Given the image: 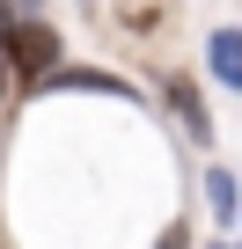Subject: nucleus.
Here are the masks:
<instances>
[{
  "label": "nucleus",
  "instance_id": "nucleus-1",
  "mask_svg": "<svg viewBox=\"0 0 242 249\" xmlns=\"http://www.w3.org/2000/svg\"><path fill=\"white\" fill-rule=\"evenodd\" d=\"M0 59H8L22 81H44V73L59 66V37H52V22H37V15L0 22Z\"/></svg>",
  "mask_w": 242,
  "mask_h": 249
},
{
  "label": "nucleus",
  "instance_id": "nucleus-2",
  "mask_svg": "<svg viewBox=\"0 0 242 249\" xmlns=\"http://www.w3.org/2000/svg\"><path fill=\"white\" fill-rule=\"evenodd\" d=\"M205 59H213V73L227 88H242V30H213L205 37Z\"/></svg>",
  "mask_w": 242,
  "mask_h": 249
},
{
  "label": "nucleus",
  "instance_id": "nucleus-3",
  "mask_svg": "<svg viewBox=\"0 0 242 249\" xmlns=\"http://www.w3.org/2000/svg\"><path fill=\"white\" fill-rule=\"evenodd\" d=\"M205 205H213V220H220V227L242 213V191H235V176H227V169H213V176H205Z\"/></svg>",
  "mask_w": 242,
  "mask_h": 249
},
{
  "label": "nucleus",
  "instance_id": "nucleus-4",
  "mask_svg": "<svg viewBox=\"0 0 242 249\" xmlns=\"http://www.w3.org/2000/svg\"><path fill=\"white\" fill-rule=\"evenodd\" d=\"M44 88H95V95H132L125 81H110V73H88V66H81V73H59V66H52V73H44Z\"/></svg>",
  "mask_w": 242,
  "mask_h": 249
},
{
  "label": "nucleus",
  "instance_id": "nucleus-5",
  "mask_svg": "<svg viewBox=\"0 0 242 249\" xmlns=\"http://www.w3.org/2000/svg\"><path fill=\"white\" fill-rule=\"evenodd\" d=\"M169 95H176V110H184V132H191V140H213V124H205V103H198V95H191L184 81H176Z\"/></svg>",
  "mask_w": 242,
  "mask_h": 249
},
{
  "label": "nucleus",
  "instance_id": "nucleus-6",
  "mask_svg": "<svg viewBox=\"0 0 242 249\" xmlns=\"http://www.w3.org/2000/svg\"><path fill=\"white\" fill-rule=\"evenodd\" d=\"M44 0H0V22H22V15H37Z\"/></svg>",
  "mask_w": 242,
  "mask_h": 249
},
{
  "label": "nucleus",
  "instance_id": "nucleus-7",
  "mask_svg": "<svg viewBox=\"0 0 242 249\" xmlns=\"http://www.w3.org/2000/svg\"><path fill=\"white\" fill-rule=\"evenodd\" d=\"M0 88H8V59H0Z\"/></svg>",
  "mask_w": 242,
  "mask_h": 249
}]
</instances>
